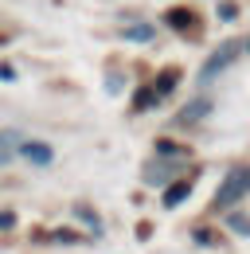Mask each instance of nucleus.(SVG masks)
Segmentation results:
<instances>
[{
	"label": "nucleus",
	"mask_w": 250,
	"mask_h": 254,
	"mask_svg": "<svg viewBox=\"0 0 250 254\" xmlns=\"http://www.w3.org/2000/svg\"><path fill=\"white\" fill-rule=\"evenodd\" d=\"M247 191H250V168H247V164H239V168H231V172L223 176V184H219V191H215V207L239 203Z\"/></svg>",
	"instance_id": "obj_1"
},
{
	"label": "nucleus",
	"mask_w": 250,
	"mask_h": 254,
	"mask_svg": "<svg viewBox=\"0 0 250 254\" xmlns=\"http://www.w3.org/2000/svg\"><path fill=\"white\" fill-rule=\"evenodd\" d=\"M239 55H243V43H223L215 55H211L203 66H199V82H203V86H207V82H215V74H223V70L235 63Z\"/></svg>",
	"instance_id": "obj_2"
},
{
	"label": "nucleus",
	"mask_w": 250,
	"mask_h": 254,
	"mask_svg": "<svg viewBox=\"0 0 250 254\" xmlns=\"http://www.w3.org/2000/svg\"><path fill=\"white\" fill-rule=\"evenodd\" d=\"M20 153H24L31 164H51V160H55L51 145H43V141H24V145H20Z\"/></svg>",
	"instance_id": "obj_3"
},
{
	"label": "nucleus",
	"mask_w": 250,
	"mask_h": 254,
	"mask_svg": "<svg viewBox=\"0 0 250 254\" xmlns=\"http://www.w3.org/2000/svg\"><path fill=\"white\" fill-rule=\"evenodd\" d=\"M188 195H191V180H176L164 188V207H180Z\"/></svg>",
	"instance_id": "obj_4"
},
{
	"label": "nucleus",
	"mask_w": 250,
	"mask_h": 254,
	"mask_svg": "<svg viewBox=\"0 0 250 254\" xmlns=\"http://www.w3.org/2000/svg\"><path fill=\"white\" fill-rule=\"evenodd\" d=\"M211 114V98H195V102H188L184 110H180V122H199V118H207Z\"/></svg>",
	"instance_id": "obj_5"
},
{
	"label": "nucleus",
	"mask_w": 250,
	"mask_h": 254,
	"mask_svg": "<svg viewBox=\"0 0 250 254\" xmlns=\"http://www.w3.org/2000/svg\"><path fill=\"white\" fill-rule=\"evenodd\" d=\"M16 149H20V137L12 129H0V164H8V160L16 157Z\"/></svg>",
	"instance_id": "obj_6"
},
{
	"label": "nucleus",
	"mask_w": 250,
	"mask_h": 254,
	"mask_svg": "<svg viewBox=\"0 0 250 254\" xmlns=\"http://www.w3.org/2000/svg\"><path fill=\"white\" fill-rule=\"evenodd\" d=\"M176 82H180V70H176V66H168V70H160V82L153 86V94H156V98H164L168 90H176Z\"/></svg>",
	"instance_id": "obj_7"
},
{
	"label": "nucleus",
	"mask_w": 250,
	"mask_h": 254,
	"mask_svg": "<svg viewBox=\"0 0 250 254\" xmlns=\"http://www.w3.org/2000/svg\"><path fill=\"white\" fill-rule=\"evenodd\" d=\"M153 28H149V24H125V39H137V43H149V39H153Z\"/></svg>",
	"instance_id": "obj_8"
},
{
	"label": "nucleus",
	"mask_w": 250,
	"mask_h": 254,
	"mask_svg": "<svg viewBox=\"0 0 250 254\" xmlns=\"http://www.w3.org/2000/svg\"><path fill=\"white\" fill-rule=\"evenodd\" d=\"M156 102H160V98L153 94V86H145V90H137V94H133V110H153Z\"/></svg>",
	"instance_id": "obj_9"
},
{
	"label": "nucleus",
	"mask_w": 250,
	"mask_h": 254,
	"mask_svg": "<svg viewBox=\"0 0 250 254\" xmlns=\"http://www.w3.org/2000/svg\"><path fill=\"white\" fill-rule=\"evenodd\" d=\"M191 16H195L191 8H172V12H168V24H172V28H191Z\"/></svg>",
	"instance_id": "obj_10"
},
{
	"label": "nucleus",
	"mask_w": 250,
	"mask_h": 254,
	"mask_svg": "<svg viewBox=\"0 0 250 254\" xmlns=\"http://www.w3.org/2000/svg\"><path fill=\"white\" fill-rule=\"evenodd\" d=\"M164 180H168V168H156V164L145 168V184H164Z\"/></svg>",
	"instance_id": "obj_11"
},
{
	"label": "nucleus",
	"mask_w": 250,
	"mask_h": 254,
	"mask_svg": "<svg viewBox=\"0 0 250 254\" xmlns=\"http://www.w3.org/2000/svg\"><path fill=\"white\" fill-rule=\"evenodd\" d=\"M227 227H231V231H239V235H250V219H247V215H231Z\"/></svg>",
	"instance_id": "obj_12"
},
{
	"label": "nucleus",
	"mask_w": 250,
	"mask_h": 254,
	"mask_svg": "<svg viewBox=\"0 0 250 254\" xmlns=\"http://www.w3.org/2000/svg\"><path fill=\"white\" fill-rule=\"evenodd\" d=\"M156 153H168V157H176V153H184L180 145H172V141H156Z\"/></svg>",
	"instance_id": "obj_13"
},
{
	"label": "nucleus",
	"mask_w": 250,
	"mask_h": 254,
	"mask_svg": "<svg viewBox=\"0 0 250 254\" xmlns=\"http://www.w3.org/2000/svg\"><path fill=\"white\" fill-rule=\"evenodd\" d=\"M235 16H239L235 4H219V20H235Z\"/></svg>",
	"instance_id": "obj_14"
},
{
	"label": "nucleus",
	"mask_w": 250,
	"mask_h": 254,
	"mask_svg": "<svg viewBox=\"0 0 250 254\" xmlns=\"http://www.w3.org/2000/svg\"><path fill=\"white\" fill-rule=\"evenodd\" d=\"M8 227H16V215L12 211H0V231H8Z\"/></svg>",
	"instance_id": "obj_15"
},
{
	"label": "nucleus",
	"mask_w": 250,
	"mask_h": 254,
	"mask_svg": "<svg viewBox=\"0 0 250 254\" xmlns=\"http://www.w3.org/2000/svg\"><path fill=\"white\" fill-rule=\"evenodd\" d=\"M0 78H4V82H12V78H16V70H12V66H0Z\"/></svg>",
	"instance_id": "obj_16"
}]
</instances>
